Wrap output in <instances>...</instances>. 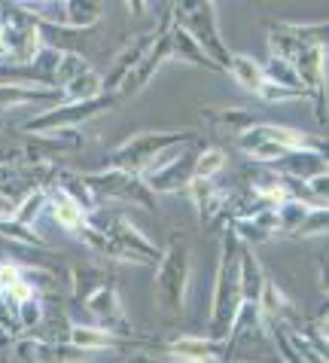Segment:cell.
Segmentation results:
<instances>
[{"label":"cell","instance_id":"26","mask_svg":"<svg viewBox=\"0 0 329 363\" xmlns=\"http://www.w3.org/2000/svg\"><path fill=\"white\" fill-rule=\"evenodd\" d=\"M256 135L272 140V144L284 147V150H305L314 147L311 138H308L302 128H290V125H277V123H256Z\"/></svg>","mask_w":329,"mask_h":363},{"label":"cell","instance_id":"31","mask_svg":"<svg viewBox=\"0 0 329 363\" xmlns=\"http://www.w3.org/2000/svg\"><path fill=\"white\" fill-rule=\"evenodd\" d=\"M101 92H104V89H101V74H95V70H86L83 77H76L74 83H67L62 89L64 101H92Z\"/></svg>","mask_w":329,"mask_h":363},{"label":"cell","instance_id":"14","mask_svg":"<svg viewBox=\"0 0 329 363\" xmlns=\"http://www.w3.org/2000/svg\"><path fill=\"white\" fill-rule=\"evenodd\" d=\"M46 196H49L46 211L52 214V220L67 232V235H74V238H76L79 232L86 229V223H88V211L79 205L76 199L67 196L62 186H55V184H49V186H46Z\"/></svg>","mask_w":329,"mask_h":363},{"label":"cell","instance_id":"2","mask_svg":"<svg viewBox=\"0 0 329 363\" xmlns=\"http://www.w3.org/2000/svg\"><path fill=\"white\" fill-rule=\"evenodd\" d=\"M189 275H192V254H189V241L183 235H174L171 245L162 250L156 263V306L171 315L183 311V299L189 290Z\"/></svg>","mask_w":329,"mask_h":363},{"label":"cell","instance_id":"4","mask_svg":"<svg viewBox=\"0 0 329 363\" xmlns=\"http://www.w3.org/2000/svg\"><path fill=\"white\" fill-rule=\"evenodd\" d=\"M192 138L195 135L186 132V128H177V132H137L110 153V165L141 177L165 150H171L177 144H189Z\"/></svg>","mask_w":329,"mask_h":363},{"label":"cell","instance_id":"15","mask_svg":"<svg viewBox=\"0 0 329 363\" xmlns=\"http://www.w3.org/2000/svg\"><path fill=\"white\" fill-rule=\"evenodd\" d=\"M235 238L241 245H262V241H272L277 235V214L275 208H256L253 214H244L235 220Z\"/></svg>","mask_w":329,"mask_h":363},{"label":"cell","instance_id":"21","mask_svg":"<svg viewBox=\"0 0 329 363\" xmlns=\"http://www.w3.org/2000/svg\"><path fill=\"white\" fill-rule=\"evenodd\" d=\"M238 278H241V302H259L265 287V269L256 259L250 245L238 247Z\"/></svg>","mask_w":329,"mask_h":363},{"label":"cell","instance_id":"20","mask_svg":"<svg viewBox=\"0 0 329 363\" xmlns=\"http://www.w3.org/2000/svg\"><path fill=\"white\" fill-rule=\"evenodd\" d=\"M277 165H281L277 174L293 177V180H308L314 174H326V156H323V150H314V147L287 150L284 159Z\"/></svg>","mask_w":329,"mask_h":363},{"label":"cell","instance_id":"33","mask_svg":"<svg viewBox=\"0 0 329 363\" xmlns=\"http://www.w3.org/2000/svg\"><path fill=\"white\" fill-rule=\"evenodd\" d=\"M0 238L13 241V245H22V247H46V241L37 235L31 226H22L16 220H0Z\"/></svg>","mask_w":329,"mask_h":363},{"label":"cell","instance_id":"23","mask_svg":"<svg viewBox=\"0 0 329 363\" xmlns=\"http://www.w3.org/2000/svg\"><path fill=\"white\" fill-rule=\"evenodd\" d=\"M202 116L217 128V132H226V135H244L247 128H253L259 123L250 110H241V107H223V110L204 107Z\"/></svg>","mask_w":329,"mask_h":363},{"label":"cell","instance_id":"18","mask_svg":"<svg viewBox=\"0 0 329 363\" xmlns=\"http://www.w3.org/2000/svg\"><path fill=\"white\" fill-rule=\"evenodd\" d=\"M104 16V0H62L58 16H52L49 22L64 25L71 31H88L92 25L101 22Z\"/></svg>","mask_w":329,"mask_h":363},{"label":"cell","instance_id":"16","mask_svg":"<svg viewBox=\"0 0 329 363\" xmlns=\"http://www.w3.org/2000/svg\"><path fill=\"white\" fill-rule=\"evenodd\" d=\"M229 345L223 339H211V336H177L174 342L165 345V354L171 357H183V360H211L219 363Z\"/></svg>","mask_w":329,"mask_h":363},{"label":"cell","instance_id":"34","mask_svg":"<svg viewBox=\"0 0 329 363\" xmlns=\"http://www.w3.org/2000/svg\"><path fill=\"white\" fill-rule=\"evenodd\" d=\"M326 220H329V214H326V205H317V208H311V214H308L302 223L296 226V232L290 238H323L326 235Z\"/></svg>","mask_w":329,"mask_h":363},{"label":"cell","instance_id":"17","mask_svg":"<svg viewBox=\"0 0 329 363\" xmlns=\"http://www.w3.org/2000/svg\"><path fill=\"white\" fill-rule=\"evenodd\" d=\"M293 70L299 77V83L305 89H323L326 86V43H317V46H302L293 58Z\"/></svg>","mask_w":329,"mask_h":363},{"label":"cell","instance_id":"3","mask_svg":"<svg viewBox=\"0 0 329 363\" xmlns=\"http://www.w3.org/2000/svg\"><path fill=\"white\" fill-rule=\"evenodd\" d=\"M171 16H174V25H180L183 31H189V37L211 55V62L219 70H226L229 58H232V49H229L223 43V37H219L214 0H174Z\"/></svg>","mask_w":329,"mask_h":363},{"label":"cell","instance_id":"7","mask_svg":"<svg viewBox=\"0 0 329 363\" xmlns=\"http://www.w3.org/2000/svg\"><path fill=\"white\" fill-rule=\"evenodd\" d=\"M37 18L28 9H4L0 16V55L13 65H28L40 52Z\"/></svg>","mask_w":329,"mask_h":363},{"label":"cell","instance_id":"27","mask_svg":"<svg viewBox=\"0 0 329 363\" xmlns=\"http://www.w3.org/2000/svg\"><path fill=\"white\" fill-rule=\"evenodd\" d=\"M311 201H305V199H290V201H284L281 208H275V214H277V232L281 235H293L296 226L302 223V220L311 214Z\"/></svg>","mask_w":329,"mask_h":363},{"label":"cell","instance_id":"25","mask_svg":"<svg viewBox=\"0 0 329 363\" xmlns=\"http://www.w3.org/2000/svg\"><path fill=\"white\" fill-rule=\"evenodd\" d=\"M226 74L235 79L241 89H247V92H259V86L265 83V74H262V65L256 62L253 55H235L229 58V65H226Z\"/></svg>","mask_w":329,"mask_h":363},{"label":"cell","instance_id":"29","mask_svg":"<svg viewBox=\"0 0 329 363\" xmlns=\"http://www.w3.org/2000/svg\"><path fill=\"white\" fill-rule=\"evenodd\" d=\"M223 168H226V153H223V150H219V147H204L202 153H195L192 180H214Z\"/></svg>","mask_w":329,"mask_h":363},{"label":"cell","instance_id":"19","mask_svg":"<svg viewBox=\"0 0 329 363\" xmlns=\"http://www.w3.org/2000/svg\"><path fill=\"white\" fill-rule=\"evenodd\" d=\"M149 40H153V34L137 37V40H132V43H128L122 52L116 55V62H113V67H110V74L101 77V89H104V92H110V95H116V92H119V86L125 83V77L132 74V70L137 67V62L144 58L146 46H149Z\"/></svg>","mask_w":329,"mask_h":363},{"label":"cell","instance_id":"22","mask_svg":"<svg viewBox=\"0 0 329 363\" xmlns=\"http://www.w3.org/2000/svg\"><path fill=\"white\" fill-rule=\"evenodd\" d=\"M171 58H174V62H183V65H198L204 70H219L211 62V55H207L204 49L198 46L192 37H189V31H183L180 25H171Z\"/></svg>","mask_w":329,"mask_h":363},{"label":"cell","instance_id":"37","mask_svg":"<svg viewBox=\"0 0 329 363\" xmlns=\"http://www.w3.org/2000/svg\"><path fill=\"white\" fill-rule=\"evenodd\" d=\"M25 278V266L16 263V259H0V290H6L9 284Z\"/></svg>","mask_w":329,"mask_h":363},{"label":"cell","instance_id":"12","mask_svg":"<svg viewBox=\"0 0 329 363\" xmlns=\"http://www.w3.org/2000/svg\"><path fill=\"white\" fill-rule=\"evenodd\" d=\"M64 95L52 86H25V83H0V113L9 110H46L62 104Z\"/></svg>","mask_w":329,"mask_h":363},{"label":"cell","instance_id":"1","mask_svg":"<svg viewBox=\"0 0 329 363\" xmlns=\"http://www.w3.org/2000/svg\"><path fill=\"white\" fill-rule=\"evenodd\" d=\"M238 247H241V241L235 238L232 229H226L223 238H219V257H217V272H214V302H211V318H207L211 339H226L229 336L235 311H238V306H241Z\"/></svg>","mask_w":329,"mask_h":363},{"label":"cell","instance_id":"11","mask_svg":"<svg viewBox=\"0 0 329 363\" xmlns=\"http://www.w3.org/2000/svg\"><path fill=\"white\" fill-rule=\"evenodd\" d=\"M16 354L25 363H86L88 351L74 348L71 342H52V339H37L25 336L16 342Z\"/></svg>","mask_w":329,"mask_h":363},{"label":"cell","instance_id":"40","mask_svg":"<svg viewBox=\"0 0 329 363\" xmlns=\"http://www.w3.org/2000/svg\"><path fill=\"white\" fill-rule=\"evenodd\" d=\"M132 363H171V357H156V354H134Z\"/></svg>","mask_w":329,"mask_h":363},{"label":"cell","instance_id":"13","mask_svg":"<svg viewBox=\"0 0 329 363\" xmlns=\"http://www.w3.org/2000/svg\"><path fill=\"white\" fill-rule=\"evenodd\" d=\"M67 342L74 348H83L88 354H98V351H125V348H144L149 342L144 339H125V336H116L104 327H95V324H71L67 330Z\"/></svg>","mask_w":329,"mask_h":363},{"label":"cell","instance_id":"8","mask_svg":"<svg viewBox=\"0 0 329 363\" xmlns=\"http://www.w3.org/2000/svg\"><path fill=\"white\" fill-rule=\"evenodd\" d=\"M192 162H195V153L189 150V144H177L171 150H165V153L141 174V180L153 196L183 193L189 186V180H192Z\"/></svg>","mask_w":329,"mask_h":363},{"label":"cell","instance_id":"28","mask_svg":"<svg viewBox=\"0 0 329 363\" xmlns=\"http://www.w3.org/2000/svg\"><path fill=\"white\" fill-rule=\"evenodd\" d=\"M268 49H272L275 58H284V62H293L296 52L302 49V43L287 31L284 22H275L272 28H268Z\"/></svg>","mask_w":329,"mask_h":363},{"label":"cell","instance_id":"9","mask_svg":"<svg viewBox=\"0 0 329 363\" xmlns=\"http://www.w3.org/2000/svg\"><path fill=\"white\" fill-rule=\"evenodd\" d=\"M171 25H174V16H171V9H168V16L153 31V40H149L144 58L137 62V67L132 70V74L125 77V83L119 86V92H116L119 98H132L137 92H144V89L149 86V79L165 67V62L171 58Z\"/></svg>","mask_w":329,"mask_h":363},{"label":"cell","instance_id":"32","mask_svg":"<svg viewBox=\"0 0 329 363\" xmlns=\"http://www.w3.org/2000/svg\"><path fill=\"white\" fill-rule=\"evenodd\" d=\"M262 74L268 83H277V86H287V89H305L302 83H299V77H296V70L290 62H284V58H268V62L262 65ZM311 92V89H308Z\"/></svg>","mask_w":329,"mask_h":363},{"label":"cell","instance_id":"24","mask_svg":"<svg viewBox=\"0 0 329 363\" xmlns=\"http://www.w3.org/2000/svg\"><path fill=\"white\" fill-rule=\"evenodd\" d=\"M46 205H49L46 186H31L22 199H16V208H13V217H9V220H16V223H22V226L37 229L40 217L46 214Z\"/></svg>","mask_w":329,"mask_h":363},{"label":"cell","instance_id":"43","mask_svg":"<svg viewBox=\"0 0 329 363\" xmlns=\"http://www.w3.org/2000/svg\"><path fill=\"white\" fill-rule=\"evenodd\" d=\"M0 58H4V55H0Z\"/></svg>","mask_w":329,"mask_h":363},{"label":"cell","instance_id":"42","mask_svg":"<svg viewBox=\"0 0 329 363\" xmlns=\"http://www.w3.org/2000/svg\"><path fill=\"white\" fill-rule=\"evenodd\" d=\"M0 363H9V360H6V357H0Z\"/></svg>","mask_w":329,"mask_h":363},{"label":"cell","instance_id":"36","mask_svg":"<svg viewBox=\"0 0 329 363\" xmlns=\"http://www.w3.org/2000/svg\"><path fill=\"white\" fill-rule=\"evenodd\" d=\"M272 336H275V345H277V351H281L284 363H305V360H302V354H299V351H296V345L290 342V333H287V327L277 324Z\"/></svg>","mask_w":329,"mask_h":363},{"label":"cell","instance_id":"6","mask_svg":"<svg viewBox=\"0 0 329 363\" xmlns=\"http://www.w3.org/2000/svg\"><path fill=\"white\" fill-rule=\"evenodd\" d=\"M83 180L95 199V205L98 201H110V205H134V208L156 211V196L146 189V184L137 174H128L122 168L107 165L104 171H95V174H83Z\"/></svg>","mask_w":329,"mask_h":363},{"label":"cell","instance_id":"39","mask_svg":"<svg viewBox=\"0 0 329 363\" xmlns=\"http://www.w3.org/2000/svg\"><path fill=\"white\" fill-rule=\"evenodd\" d=\"M125 6H128V13H132L134 18H141L146 13V0H125Z\"/></svg>","mask_w":329,"mask_h":363},{"label":"cell","instance_id":"10","mask_svg":"<svg viewBox=\"0 0 329 363\" xmlns=\"http://www.w3.org/2000/svg\"><path fill=\"white\" fill-rule=\"evenodd\" d=\"M86 311L92 318L95 327H104L116 336H125V339H137L134 330H132V320H128L125 308H122V299H119L113 281H101L95 284L92 290L86 294Z\"/></svg>","mask_w":329,"mask_h":363},{"label":"cell","instance_id":"35","mask_svg":"<svg viewBox=\"0 0 329 363\" xmlns=\"http://www.w3.org/2000/svg\"><path fill=\"white\" fill-rule=\"evenodd\" d=\"M262 101H268V104H277V101H302V98H311L314 92H308V89H287V86H277V83H265L259 86L256 92Z\"/></svg>","mask_w":329,"mask_h":363},{"label":"cell","instance_id":"5","mask_svg":"<svg viewBox=\"0 0 329 363\" xmlns=\"http://www.w3.org/2000/svg\"><path fill=\"white\" fill-rule=\"evenodd\" d=\"M116 104H119V95H110V92H101L92 101H62V104L40 110L37 116L22 123V132H28V135L67 132V128H76L79 123H86V119H92L98 113H107V110Z\"/></svg>","mask_w":329,"mask_h":363},{"label":"cell","instance_id":"30","mask_svg":"<svg viewBox=\"0 0 329 363\" xmlns=\"http://www.w3.org/2000/svg\"><path fill=\"white\" fill-rule=\"evenodd\" d=\"M86 70H92V67H88V62L79 52H62V58H58V67H55V77H52V86L62 92L67 83H74V79L83 77Z\"/></svg>","mask_w":329,"mask_h":363},{"label":"cell","instance_id":"38","mask_svg":"<svg viewBox=\"0 0 329 363\" xmlns=\"http://www.w3.org/2000/svg\"><path fill=\"white\" fill-rule=\"evenodd\" d=\"M13 208H16V201L0 193V220H9V217H13Z\"/></svg>","mask_w":329,"mask_h":363},{"label":"cell","instance_id":"41","mask_svg":"<svg viewBox=\"0 0 329 363\" xmlns=\"http://www.w3.org/2000/svg\"><path fill=\"white\" fill-rule=\"evenodd\" d=\"M18 4H52V0H18Z\"/></svg>","mask_w":329,"mask_h":363}]
</instances>
